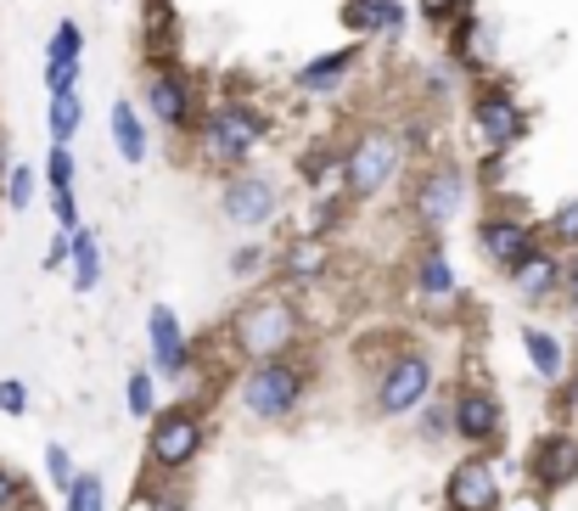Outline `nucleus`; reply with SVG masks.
<instances>
[{
  "mask_svg": "<svg viewBox=\"0 0 578 511\" xmlns=\"http://www.w3.org/2000/svg\"><path fill=\"white\" fill-rule=\"evenodd\" d=\"M293 338H298V315L281 298H259L236 315V349L253 354V360H281Z\"/></svg>",
  "mask_w": 578,
  "mask_h": 511,
  "instance_id": "nucleus-1",
  "label": "nucleus"
},
{
  "mask_svg": "<svg viewBox=\"0 0 578 511\" xmlns=\"http://www.w3.org/2000/svg\"><path fill=\"white\" fill-rule=\"evenodd\" d=\"M394 169H399V141H394L388 129H365L360 141H354V152L343 158V180H349L354 197L382 192V185L394 180Z\"/></svg>",
  "mask_w": 578,
  "mask_h": 511,
  "instance_id": "nucleus-2",
  "label": "nucleus"
},
{
  "mask_svg": "<svg viewBox=\"0 0 578 511\" xmlns=\"http://www.w3.org/2000/svg\"><path fill=\"white\" fill-rule=\"evenodd\" d=\"M298 394H304V377H298V365H286V360H264V365H253L248 371V383H242V405L253 410V416H286L298 405Z\"/></svg>",
  "mask_w": 578,
  "mask_h": 511,
  "instance_id": "nucleus-3",
  "label": "nucleus"
},
{
  "mask_svg": "<svg viewBox=\"0 0 578 511\" xmlns=\"http://www.w3.org/2000/svg\"><path fill=\"white\" fill-rule=\"evenodd\" d=\"M259 135H264V124H259L248 107H236V102L214 107V113H208V124H203L208 152H214V158H225V163H242V158L259 147Z\"/></svg>",
  "mask_w": 578,
  "mask_h": 511,
  "instance_id": "nucleus-4",
  "label": "nucleus"
},
{
  "mask_svg": "<svg viewBox=\"0 0 578 511\" xmlns=\"http://www.w3.org/2000/svg\"><path fill=\"white\" fill-rule=\"evenodd\" d=\"M197 450H203V422L191 410H169V416H158V422H152V461H158V467L174 473Z\"/></svg>",
  "mask_w": 578,
  "mask_h": 511,
  "instance_id": "nucleus-5",
  "label": "nucleus"
},
{
  "mask_svg": "<svg viewBox=\"0 0 578 511\" xmlns=\"http://www.w3.org/2000/svg\"><path fill=\"white\" fill-rule=\"evenodd\" d=\"M466 203V174L461 169H432L421 185H416V219L421 225H450Z\"/></svg>",
  "mask_w": 578,
  "mask_h": 511,
  "instance_id": "nucleus-6",
  "label": "nucleus"
},
{
  "mask_svg": "<svg viewBox=\"0 0 578 511\" xmlns=\"http://www.w3.org/2000/svg\"><path fill=\"white\" fill-rule=\"evenodd\" d=\"M427 383H432V365L421 354H405V360L388 365V377H382V394L376 399H382V410H388V416H405V410L421 405Z\"/></svg>",
  "mask_w": 578,
  "mask_h": 511,
  "instance_id": "nucleus-7",
  "label": "nucleus"
},
{
  "mask_svg": "<svg viewBox=\"0 0 578 511\" xmlns=\"http://www.w3.org/2000/svg\"><path fill=\"white\" fill-rule=\"evenodd\" d=\"M472 129L489 152H500L522 135V113H517V102L506 96V90H489V96H477V107H472Z\"/></svg>",
  "mask_w": 578,
  "mask_h": 511,
  "instance_id": "nucleus-8",
  "label": "nucleus"
},
{
  "mask_svg": "<svg viewBox=\"0 0 578 511\" xmlns=\"http://www.w3.org/2000/svg\"><path fill=\"white\" fill-rule=\"evenodd\" d=\"M500 500V484H495V467L489 461H461L450 473V511H495Z\"/></svg>",
  "mask_w": 578,
  "mask_h": 511,
  "instance_id": "nucleus-9",
  "label": "nucleus"
},
{
  "mask_svg": "<svg viewBox=\"0 0 578 511\" xmlns=\"http://www.w3.org/2000/svg\"><path fill=\"white\" fill-rule=\"evenodd\" d=\"M225 214L236 225H264L275 214V185L259 180V174H242V180H230L225 185Z\"/></svg>",
  "mask_w": 578,
  "mask_h": 511,
  "instance_id": "nucleus-10",
  "label": "nucleus"
},
{
  "mask_svg": "<svg viewBox=\"0 0 578 511\" xmlns=\"http://www.w3.org/2000/svg\"><path fill=\"white\" fill-rule=\"evenodd\" d=\"M79 57H84L79 23H57L52 52H45V84H52V90H79Z\"/></svg>",
  "mask_w": 578,
  "mask_h": 511,
  "instance_id": "nucleus-11",
  "label": "nucleus"
},
{
  "mask_svg": "<svg viewBox=\"0 0 578 511\" xmlns=\"http://www.w3.org/2000/svg\"><path fill=\"white\" fill-rule=\"evenodd\" d=\"M484 253L506 270H517L522 259H534V230L522 219H484Z\"/></svg>",
  "mask_w": 578,
  "mask_h": 511,
  "instance_id": "nucleus-12",
  "label": "nucleus"
},
{
  "mask_svg": "<svg viewBox=\"0 0 578 511\" xmlns=\"http://www.w3.org/2000/svg\"><path fill=\"white\" fill-rule=\"evenodd\" d=\"M147 107H152L169 129H185V124H191V90H185V79L152 73V79H147Z\"/></svg>",
  "mask_w": 578,
  "mask_h": 511,
  "instance_id": "nucleus-13",
  "label": "nucleus"
},
{
  "mask_svg": "<svg viewBox=\"0 0 578 511\" xmlns=\"http://www.w3.org/2000/svg\"><path fill=\"white\" fill-rule=\"evenodd\" d=\"M455 433L472 444H489L500 433V405L489 394H461L455 399Z\"/></svg>",
  "mask_w": 578,
  "mask_h": 511,
  "instance_id": "nucleus-14",
  "label": "nucleus"
},
{
  "mask_svg": "<svg viewBox=\"0 0 578 511\" xmlns=\"http://www.w3.org/2000/svg\"><path fill=\"white\" fill-rule=\"evenodd\" d=\"M147 332H152V354H158V371H169V377H180L185 371V343H180V320L174 309H152L147 315Z\"/></svg>",
  "mask_w": 578,
  "mask_h": 511,
  "instance_id": "nucleus-15",
  "label": "nucleus"
},
{
  "mask_svg": "<svg viewBox=\"0 0 578 511\" xmlns=\"http://www.w3.org/2000/svg\"><path fill=\"white\" fill-rule=\"evenodd\" d=\"M534 478H540L545 489L573 484V478H578V444H573V439H551V444L540 450V461H534Z\"/></svg>",
  "mask_w": 578,
  "mask_h": 511,
  "instance_id": "nucleus-16",
  "label": "nucleus"
},
{
  "mask_svg": "<svg viewBox=\"0 0 578 511\" xmlns=\"http://www.w3.org/2000/svg\"><path fill=\"white\" fill-rule=\"evenodd\" d=\"M349 68H354V52H331V57H320V63H309L298 73V90H304V96H331L337 79H343Z\"/></svg>",
  "mask_w": 578,
  "mask_h": 511,
  "instance_id": "nucleus-17",
  "label": "nucleus"
},
{
  "mask_svg": "<svg viewBox=\"0 0 578 511\" xmlns=\"http://www.w3.org/2000/svg\"><path fill=\"white\" fill-rule=\"evenodd\" d=\"M511 275H517V293H522V298H545V293H556V282H562V264L545 259V253H534V259H522Z\"/></svg>",
  "mask_w": 578,
  "mask_h": 511,
  "instance_id": "nucleus-18",
  "label": "nucleus"
},
{
  "mask_svg": "<svg viewBox=\"0 0 578 511\" xmlns=\"http://www.w3.org/2000/svg\"><path fill=\"white\" fill-rule=\"evenodd\" d=\"M113 141H118L124 163H147V129H140V118H135L129 102L113 107Z\"/></svg>",
  "mask_w": 578,
  "mask_h": 511,
  "instance_id": "nucleus-19",
  "label": "nucleus"
},
{
  "mask_svg": "<svg viewBox=\"0 0 578 511\" xmlns=\"http://www.w3.org/2000/svg\"><path fill=\"white\" fill-rule=\"evenodd\" d=\"M95 282H102V253H95V237L79 225V230H73V287L90 293Z\"/></svg>",
  "mask_w": 578,
  "mask_h": 511,
  "instance_id": "nucleus-20",
  "label": "nucleus"
},
{
  "mask_svg": "<svg viewBox=\"0 0 578 511\" xmlns=\"http://www.w3.org/2000/svg\"><path fill=\"white\" fill-rule=\"evenodd\" d=\"M52 141L68 147L73 141V129H79V90H52Z\"/></svg>",
  "mask_w": 578,
  "mask_h": 511,
  "instance_id": "nucleus-21",
  "label": "nucleus"
},
{
  "mask_svg": "<svg viewBox=\"0 0 578 511\" xmlns=\"http://www.w3.org/2000/svg\"><path fill=\"white\" fill-rule=\"evenodd\" d=\"M522 349H528V360H534L540 377H562V343H556L551 332L528 327V332H522Z\"/></svg>",
  "mask_w": 578,
  "mask_h": 511,
  "instance_id": "nucleus-22",
  "label": "nucleus"
},
{
  "mask_svg": "<svg viewBox=\"0 0 578 511\" xmlns=\"http://www.w3.org/2000/svg\"><path fill=\"white\" fill-rule=\"evenodd\" d=\"M349 18H354L360 29L382 34V29H399V23H405V7H399V0H354Z\"/></svg>",
  "mask_w": 578,
  "mask_h": 511,
  "instance_id": "nucleus-23",
  "label": "nucleus"
},
{
  "mask_svg": "<svg viewBox=\"0 0 578 511\" xmlns=\"http://www.w3.org/2000/svg\"><path fill=\"white\" fill-rule=\"evenodd\" d=\"M416 287H421V293H432V298L455 293V275H450L444 253H427V259H421V270H416Z\"/></svg>",
  "mask_w": 578,
  "mask_h": 511,
  "instance_id": "nucleus-24",
  "label": "nucleus"
},
{
  "mask_svg": "<svg viewBox=\"0 0 578 511\" xmlns=\"http://www.w3.org/2000/svg\"><path fill=\"white\" fill-rule=\"evenodd\" d=\"M68 511H107V489L95 473H84L73 489H68Z\"/></svg>",
  "mask_w": 578,
  "mask_h": 511,
  "instance_id": "nucleus-25",
  "label": "nucleus"
},
{
  "mask_svg": "<svg viewBox=\"0 0 578 511\" xmlns=\"http://www.w3.org/2000/svg\"><path fill=\"white\" fill-rule=\"evenodd\" d=\"M124 394H129V410L140 416V422H147V410L158 405V394H152V377H147V371H135V377H129V388H124Z\"/></svg>",
  "mask_w": 578,
  "mask_h": 511,
  "instance_id": "nucleus-26",
  "label": "nucleus"
},
{
  "mask_svg": "<svg viewBox=\"0 0 578 511\" xmlns=\"http://www.w3.org/2000/svg\"><path fill=\"white\" fill-rule=\"evenodd\" d=\"M45 473H52V484H63V489H73V484H79V478H73V461H68V450H63V444L45 450Z\"/></svg>",
  "mask_w": 578,
  "mask_h": 511,
  "instance_id": "nucleus-27",
  "label": "nucleus"
},
{
  "mask_svg": "<svg viewBox=\"0 0 578 511\" xmlns=\"http://www.w3.org/2000/svg\"><path fill=\"white\" fill-rule=\"evenodd\" d=\"M444 428H455V405H427V416H421V433H427V439H439Z\"/></svg>",
  "mask_w": 578,
  "mask_h": 511,
  "instance_id": "nucleus-28",
  "label": "nucleus"
},
{
  "mask_svg": "<svg viewBox=\"0 0 578 511\" xmlns=\"http://www.w3.org/2000/svg\"><path fill=\"white\" fill-rule=\"evenodd\" d=\"M286 264H293V275H315V270L326 264V253H320L315 242H304V248H293V259H286Z\"/></svg>",
  "mask_w": 578,
  "mask_h": 511,
  "instance_id": "nucleus-29",
  "label": "nucleus"
},
{
  "mask_svg": "<svg viewBox=\"0 0 578 511\" xmlns=\"http://www.w3.org/2000/svg\"><path fill=\"white\" fill-rule=\"evenodd\" d=\"M7 197H12V208H29V197H34V169H12Z\"/></svg>",
  "mask_w": 578,
  "mask_h": 511,
  "instance_id": "nucleus-30",
  "label": "nucleus"
},
{
  "mask_svg": "<svg viewBox=\"0 0 578 511\" xmlns=\"http://www.w3.org/2000/svg\"><path fill=\"white\" fill-rule=\"evenodd\" d=\"M551 230H556L562 242H578V197H573V203H567L556 219H551Z\"/></svg>",
  "mask_w": 578,
  "mask_h": 511,
  "instance_id": "nucleus-31",
  "label": "nucleus"
},
{
  "mask_svg": "<svg viewBox=\"0 0 578 511\" xmlns=\"http://www.w3.org/2000/svg\"><path fill=\"white\" fill-rule=\"evenodd\" d=\"M23 405H29V388H23V383H0V410H7V416H23Z\"/></svg>",
  "mask_w": 578,
  "mask_h": 511,
  "instance_id": "nucleus-32",
  "label": "nucleus"
},
{
  "mask_svg": "<svg viewBox=\"0 0 578 511\" xmlns=\"http://www.w3.org/2000/svg\"><path fill=\"white\" fill-rule=\"evenodd\" d=\"M12 500H18V478L0 467V506H12Z\"/></svg>",
  "mask_w": 578,
  "mask_h": 511,
  "instance_id": "nucleus-33",
  "label": "nucleus"
},
{
  "mask_svg": "<svg viewBox=\"0 0 578 511\" xmlns=\"http://www.w3.org/2000/svg\"><path fill=\"white\" fill-rule=\"evenodd\" d=\"M152 511H185L180 495H152Z\"/></svg>",
  "mask_w": 578,
  "mask_h": 511,
  "instance_id": "nucleus-34",
  "label": "nucleus"
},
{
  "mask_svg": "<svg viewBox=\"0 0 578 511\" xmlns=\"http://www.w3.org/2000/svg\"><path fill=\"white\" fill-rule=\"evenodd\" d=\"M567 293H573V309H578V270L567 275Z\"/></svg>",
  "mask_w": 578,
  "mask_h": 511,
  "instance_id": "nucleus-35",
  "label": "nucleus"
},
{
  "mask_svg": "<svg viewBox=\"0 0 578 511\" xmlns=\"http://www.w3.org/2000/svg\"><path fill=\"white\" fill-rule=\"evenodd\" d=\"M567 410H578V383H573V394H567Z\"/></svg>",
  "mask_w": 578,
  "mask_h": 511,
  "instance_id": "nucleus-36",
  "label": "nucleus"
},
{
  "mask_svg": "<svg viewBox=\"0 0 578 511\" xmlns=\"http://www.w3.org/2000/svg\"><path fill=\"white\" fill-rule=\"evenodd\" d=\"M427 12H444V0H427Z\"/></svg>",
  "mask_w": 578,
  "mask_h": 511,
  "instance_id": "nucleus-37",
  "label": "nucleus"
}]
</instances>
